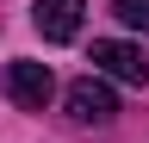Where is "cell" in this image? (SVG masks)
<instances>
[{"label": "cell", "mask_w": 149, "mask_h": 143, "mask_svg": "<svg viewBox=\"0 0 149 143\" xmlns=\"http://www.w3.org/2000/svg\"><path fill=\"white\" fill-rule=\"evenodd\" d=\"M81 19H87V0H37L31 6V25L44 31V44H74Z\"/></svg>", "instance_id": "4"}, {"label": "cell", "mask_w": 149, "mask_h": 143, "mask_svg": "<svg viewBox=\"0 0 149 143\" xmlns=\"http://www.w3.org/2000/svg\"><path fill=\"white\" fill-rule=\"evenodd\" d=\"M62 106H68V118H74V124H112V118H118V93H112L100 75H81V81H68Z\"/></svg>", "instance_id": "1"}, {"label": "cell", "mask_w": 149, "mask_h": 143, "mask_svg": "<svg viewBox=\"0 0 149 143\" xmlns=\"http://www.w3.org/2000/svg\"><path fill=\"white\" fill-rule=\"evenodd\" d=\"M6 93L25 106V112H44V106L56 100V75H50V62H6Z\"/></svg>", "instance_id": "3"}, {"label": "cell", "mask_w": 149, "mask_h": 143, "mask_svg": "<svg viewBox=\"0 0 149 143\" xmlns=\"http://www.w3.org/2000/svg\"><path fill=\"white\" fill-rule=\"evenodd\" d=\"M93 68L112 81H130V87H149V50L143 44H118V38H100L93 44Z\"/></svg>", "instance_id": "2"}, {"label": "cell", "mask_w": 149, "mask_h": 143, "mask_svg": "<svg viewBox=\"0 0 149 143\" xmlns=\"http://www.w3.org/2000/svg\"><path fill=\"white\" fill-rule=\"evenodd\" d=\"M112 13H118L130 31H149V0H112Z\"/></svg>", "instance_id": "5"}]
</instances>
